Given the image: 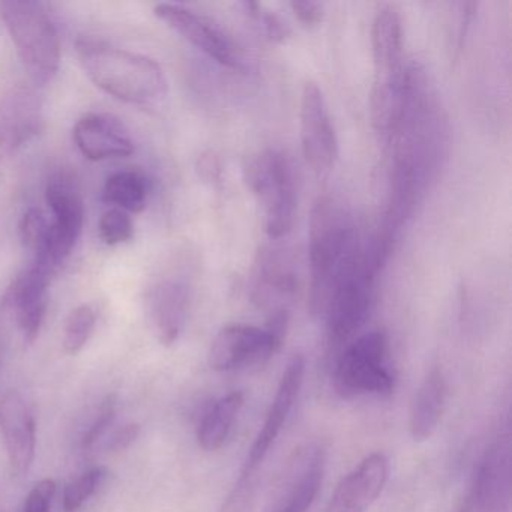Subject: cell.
Returning a JSON list of instances; mask_svg holds the SVG:
<instances>
[{"mask_svg":"<svg viewBox=\"0 0 512 512\" xmlns=\"http://www.w3.org/2000/svg\"><path fill=\"white\" fill-rule=\"evenodd\" d=\"M76 50L86 76L110 97L145 109L169 97L166 73L155 59L91 38H80Z\"/></svg>","mask_w":512,"mask_h":512,"instance_id":"6da1fadb","label":"cell"},{"mask_svg":"<svg viewBox=\"0 0 512 512\" xmlns=\"http://www.w3.org/2000/svg\"><path fill=\"white\" fill-rule=\"evenodd\" d=\"M308 241L310 310L323 317L335 284L361 253L352 215L341 203L322 197L311 211Z\"/></svg>","mask_w":512,"mask_h":512,"instance_id":"7a4b0ae2","label":"cell"},{"mask_svg":"<svg viewBox=\"0 0 512 512\" xmlns=\"http://www.w3.org/2000/svg\"><path fill=\"white\" fill-rule=\"evenodd\" d=\"M2 19L16 46L17 55L37 85H49L61 67L58 28L38 2H4Z\"/></svg>","mask_w":512,"mask_h":512,"instance_id":"3957f363","label":"cell"},{"mask_svg":"<svg viewBox=\"0 0 512 512\" xmlns=\"http://www.w3.org/2000/svg\"><path fill=\"white\" fill-rule=\"evenodd\" d=\"M388 257L371 242L361 250L332 290L323 319L331 343L340 344L356 334L370 317L377 274Z\"/></svg>","mask_w":512,"mask_h":512,"instance_id":"277c9868","label":"cell"},{"mask_svg":"<svg viewBox=\"0 0 512 512\" xmlns=\"http://www.w3.org/2000/svg\"><path fill=\"white\" fill-rule=\"evenodd\" d=\"M248 188L262 206L263 223L269 238L281 239L292 230L298 196L295 173L283 152L265 149L248 163Z\"/></svg>","mask_w":512,"mask_h":512,"instance_id":"5b68a950","label":"cell"},{"mask_svg":"<svg viewBox=\"0 0 512 512\" xmlns=\"http://www.w3.org/2000/svg\"><path fill=\"white\" fill-rule=\"evenodd\" d=\"M332 380L335 392L346 400L364 395H391L395 389V373L389 362L385 332H368L347 346L338 358Z\"/></svg>","mask_w":512,"mask_h":512,"instance_id":"8992f818","label":"cell"},{"mask_svg":"<svg viewBox=\"0 0 512 512\" xmlns=\"http://www.w3.org/2000/svg\"><path fill=\"white\" fill-rule=\"evenodd\" d=\"M289 325V311L271 314L266 328L229 325L218 332L209 349V367L218 373L262 365L280 349Z\"/></svg>","mask_w":512,"mask_h":512,"instance_id":"52a82bcc","label":"cell"},{"mask_svg":"<svg viewBox=\"0 0 512 512\" xmlns=\"http://www.w3.org/2000/svg\"><path fill=\"white\" fill-rule=\"evenodd\" d=\"M46 203L52 212V218L49 244L46 256L41 262L47 263L53 271L58 272L82 236L85 227V203L79 185L67 173H56L49 179Z\"/></svg>","mask_w":512,"mask_h":512,"instance_id":"ba28073f","label":"cell"},{"mask_svg":"<svg viewBox=\"0 0 512 512\" xmlns=\"http://www.w3.org/2000/svg\"><path fill=\"white\" fill-rule=\"evenodd\" d=\"M193 301V278L187 269L167 272L146 290L145 311L155 340L164 347L178 343Z\"/></svg>","mask_w":512,"mask_h":512,"instance_id":"9c48e42d","label":"cell"},{"mask_svg":"<svg viewBox=\"0 0 512 512\" xmlns=\"http://www.w3.org/2000/svg\"><path fill=\"white\" fill-rule=\"evenodd\" d=\"M301 148L308 166L317 173H326L340 155L337 130L329 112L328 101L317 83H305L299 106Z\"/></svg>","mask_w":512,"mask_h":512,"instance_id":"30bf717a","label":"cell"},{"mask_svg":"<svg viewBox=\"0 0 512 512\" xmlns=\"http://www.w3.org/2000/svg\"><path fill=\"white\" fill-rule=\"evenodd\" d=\"M158 20L181 35L191 46L217 64L232 70L242 68L241 52L230 35L218 23L185 5L158 4L154 7Z\"/></svg>","mask_w":512,"mask_h":512,"instance_id":"8fae6325","label":"cell"},{"mask_svg":"<svg viewBox=\"0 0 512 512\" xmlns=\"http://www.w3.org/2000/svg\"><path fill=\"white\" fill-rule=\"evenodd\" d=\"M55 275L47 263L32 260L5 293V307L26 344L34 343L43 328L49 307V286Z\"/></svg>","mask_w":512,"mask_h":512,"instance_id":"7c38bea8","label":"cell"},{"mask_svg":"<svg viewBox=\"0 0 512 512\" xmlns=\"http://www.w3.org/2000/svg\"><path fill=\"white\" fill-rule=\"evenodd\" d=\"M298 290L295 260L280 245H263L250 272V296L257 307L287 311L286 304Z\"/></svg>","mask_w":512,"mask_h":512,"instance_id":"4fadbf2b","label":"cell"},{"mask_svg":"<svg viewBox=\"0 0 512 512\" xmlns=\"http://www.w3.org/2000/svg\"><path fill=\"white\" fill-rule=\"evenodd\" d=\"M305 367H307V364H305V358L302 355L292 356V359L287 362L286 370H284L280 383H278L277 392H275L271 406L266 412L262 428L257 433L253 446L248 452L244 473H242L244 478L250 475L253 470H256L259 464H262V461L268 455L269 449L283 431L284 425H286L287 419L292 413L293 406H295L299 394H301Z\"/></svg>","mask_w":512,"mask_h":512,"instance_id":"5bb4252c","label":"cell"},{"mask_svg":"<svg viewBox=\"0 0 512 512\" xmlns=\"http://www.w3.org/2000/svg\"><path fill=\"white\" fill-rule=\"evenodd\" d=\"M511 508V443L497 437L479 461L472 487L470 511L509 512Z\"/></svg>","mask_w":512,"mask_h":512,"instance_id":"9a60e30c","label":"cell"},{"mask_svg":"<svg viewBox=\"0 0 512 512\" xmlns=\"http://www.w3.org/2000/svg\"><path fill=\"white\" fill-rule=\"evenodd\" d=\"M43 128L40 98L26 86H16L0 97V164L31 142Z\"/></svg>","mask_w":512,"mask_h":512,"instance_id":"2e32d148","label":"cell"},{"mask_svg":"<svg viewBox=\"0 0 512 512\" xmlns=\"http://www.w3.org/2000/svg\"><path fill=\"white\" fill-rule=\"evenodd\" d=\"M0 433L4 437L11 472L25 475L35 461L37 422L25 398L13 389L0 397Z\"/></svg>","mask_w":512,"mask_h":512,"instance_id":"e0dca14e","label":"cell"},{"mask_svg":"<svg viewBox=\"0 0 512 512\" xmlns=\"http://www.w3.org/2000/svg\"><path fill=\"white\" fill-rule=\"evenodd\" d=\"M389 478V460L373 452L338 482L325 512H367L382 494Z\"/></svg>","mask_w":512,"mask_h":512,"instance_id":"ac0fdd59","label":"cell"},{"mask_svg":"<svg viewBox=\"0 0 512 512\" xmlns=\"http://www.w3.org/2000/svg\"><path fill=\"white\" fill-rule=\"evenodd\" d=\"M74 143L83 157L91 161L130 157L133 137L115 116L89 113L79 119L73 131Z\"/></svg>","mask_w":512,"mask_h":512,"instance_id":"d6986e66","label":"cell"},{"mask_svg":"<svg viewBox=\"0 0 512 512\" xmlns=\"http://www.w3.org/2000/svg\"><path fill=\"white\" fill-rule=\"evenodd\" d=\"M374 83L398 82L406 74L404 64L403 22L394 5L377 11L371 25Z\"/></svg>","mask_w":512,"mask_h":512,"instance_id":"ffe728a7","label":"cell"},{"mask_svg":"<svg viewBox=\"0 0 512 512\" xmlns=\"http://www.w3.org/2000/svg\"><path fill=\"white\" fill-rule=\"evenodd\" d=\"M445 400V377L439 368H433L419 386L410 409L409 430L415 442H425L436 433L445 409Z\"/></svg>","mask_w":512,"mask_h":512,"instance_id":"44dd1931","label":"cell"},{"mask_svg":"<svg viewBox=\"0 0 512 512\" xmlns=\"http://www.w3.org/2000/svg\"><path fill=\"white\" fill-rule=\"evenodd\" d=\"M244 406V394L229 392L209 406L197 428V442L206 452H215L226 443L233 424Z\"/></svg>","mask_w":512,"mask_h":512,"instance_id":"7402d4cb","label":"cell"},{"mask_svg":"<svg viewBox=\"0 0 512 512\" xmlns=\"http://www.w3.org/2000/svg\"><path fill=\"white\" fill-rule=\"evenodd\" d=\"M151 181L139 170H119L107 178L103 202L127 214H140L148 206Z\"/></svg>","mask_w":512,"mask_h":512,"instance_id":"603a6c76","label":"cell"},{"mask_svg":"<svg viewBox=\"0 0 512 512\" xmlns=\"http://www.w3.org/2000/svg\"><path fill=\"white\" fill-rule=\"evenodd\" d=\"M325 478V457L316 452L292 482L275 512H307L313 506Z\"/></svg>","mask_w":512,"mask_h":512,"instance_id":"cb8c5ba5","label":"cell"},{"mask_svg":"<svg viewBox=\"0 0 512 512\" xmlns=\"http://www.w3.org/2000/svg\"><path fill=\"white\" fill-rule=\"evenodd\" d=\"M97 319V310L89 304L79 305L71 311L65 322L62 338L65 353L74 356L85 349L94 334Z\"/></svg>","mask_w":512,"mask_h":512,"instance_id":"d4e9b609","label":"cell"},{"mask_svg":"<svg viewBox=\"0 0 512 512\" xmlns=\"http://www.w3.org/2000/svg\"><path fill=\"white\" fill-rule=\"evenodd\" d=\"M239 7L244 16L272 43L284 44L292 37L289 23L280 14L269 10L266 5L259 2H241Z\"/></svg>","mask_w":512,"mask_h":512,"instance_id":"484cf974","label":"cell"},{"mask_svg":"<svg viewBox=\"0 0 512 512\" xmlns=\"http://www.w3.org/2000/svg\"><path fill=\"white\" fill-rule=\"evenodd\" d=\"M50 220L40 208H31L20 223V239L32 259L43 260L49 244Z\"/></svg>","mask_w":512,"mask_h":512,"instance_id":"4316f807","label":"cell"},{"mask_svg":"<svg viewBox=\"0 0 512 512\" xmlns=\"http://www.w3.org/2000/svg\"><path fill=\"white\" fill-rule=\"evenodd\" d=\"M106 476L107 470L104 467H94L71 481L65 487L64 499H62L64 512H79L91 497L95 496Z\"/></svg>","mask_w":512,"mask_h":512,"instance_id":"83f0119b","label":"cell"},{"mask_svg":"<svg viewBox=\"0 0 512 512\" xmlns=\"http://www.w3.org/2000/svg\"><path fill=\"white\" fill-rule=\"evenodd\" d=\"M98 230H100L101 241L109 247L127 244L134 236V224L130 214L116 208L104 212L98 224Z\"/></svg>","mask_w":512,"mask_h":512,"instance_id":"f1b7e54d","label":"cell"},{"mask_svg":"<svg viewBox=\"0 0 512 512\" xmlns=\"http://www.w3.org/2000/svg\"><path fill=\"white\" fill-rule=\"evenodd\" d=\"M116 410H118V398L115 394L107 395L101 401L88 430L83 433L82 439H80V445L83 449L92 448L107 433V430L112 427L113 421H115Z\"/></svg>","mask_w":512,"mask_h":512,"instance_id":"f546056e","label":"cell"},{"mask_svg":"<svg viewBox=\"0 0 512 512\" xmlns=\"http://www.w3.org/2000/svg\"><path fill=\"white\" fill-rule=\"evenodd\" d=\"M56 488L58 484L52 478H44L37 482L26 497L25 512H50Z\"/></svg>","mask_w":512,"mask_h":512,"instance_id":"4dcf8cb0","label":"cell"},{"mask_svg":"<svg viewBox=\"0 0 512 512\" xmlns=\"http://www.w3.org/2000/svg\"><path fill=\"white\" fill-rule=\"evenodd\" d=\"M293 16L305 28H314V26L322 23L325 17V5L313 0H305V2H292L290 4Z\"/></svg>","mask_w":512,"mask_h":512,"instance_id":"1f68e13d","label":"cell"},{"mask_svg":"<svg viewBox=\"0 0 512 512\" xmlns=\"http://www.w3.org/2000/svg\"><path fill=\"white\" fill-rule=\"evenodd\" d=\"M140 436L139 424H127L116 430L107 442V449L112 452H121L130 448Z\"/></svg>","mask_w":512,"mask_h":512,"instance_id":"d6a6232c","label":"cell"},{"mask_svg":"<svg viewBox=\"0 0 512 512\" xmlns=\"http://www.w3.org/2000/svg\"><path fill=\"white\" fill-rule=\"evenodd\" d=\"M197 173L203 182L208 184H217L221 179V163L220 158L212 151L203 152L197 160Z\"/></svg>","mask_w":512,"mask_h":512,"instance_id":"836d02e7","label":"cell"},{"mask_svg":"<svg viewBox=\"0 0 512 512\" xmlns=\"http://www.w3.org/2000/svg\"><path fill=\"white\" fill-rule=\"evenodd\" d=\"M0 362H2V340H0Z\"/></svg>","mask_w":512,"mask_h":512,"instance_id":"e575fe53","label":"cell"}]
</instances>
